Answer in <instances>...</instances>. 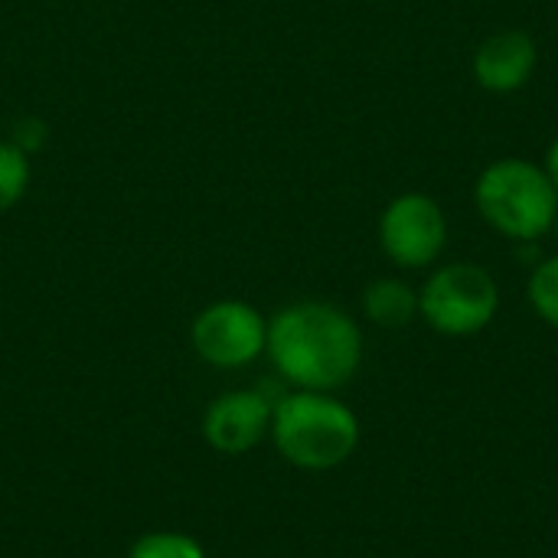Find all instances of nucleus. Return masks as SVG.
I'll use <instances>...</instances> for the list:
<instances>
[{
  "label": "nucleus",
  "instance_id": "nucleus-7",
  "mask_svg": "<svg viewBox=\"0 0 558 558\" xmlns=\"http://www.w3.org/2000/svg\"><path fill=\"white\" fill-rule=\"evenodd\" d=\"M271 409L258 389H235L219 396L203 415V438L219 454H245L271 432Z\"/></svg>",
  "mask_w": 558,
  "mask_h": 558
},
{
  "label": "nucleus",
  "instance_id": "nucleus-14",
  "mask_svg": "<svg viewBox=\"0 0 558 558\" xmlns=\"http://www.w3.org/2000/svg\"><path fill=\"white\" fill-rule=\"evenodd\" d=\"M553 232H556V239H558V216H556V226H553Z\"/></svg>",
  "mask_w": 558,
  "mask_h": 558
},
{
  "label": "nucleus",
  "instance_id": "nucleus-10",
  "mask_svg": "<svg viewBox=\"0 0 558 558\" xmlns=\"http://www.w3.org/2000/svg\"><path fill=\"white\" fill-rule=\"evenodd\" d=\"M29 180V150H23L16 141H0V216L10 213L26 196Z\"/></svg>",
  "mask_w": 558,
  "mask_h": 558
},
{
  "label": "nucleus",
  "instance_id": "nucleus-6",
  "mask_svg": "<svg viewBox=\"0 0 558 558\" xmlns=\"http://www.w3.org/2000/svg\"><path fill=\"white\" fill-rule=\"evenodd\" d=\"M448 242V219L425 193L396 196L379 216V245L399 268H428Z\"/></svg>",
  "mask_w": 558,
  "mask_h": 558
},
{
  "label": "nucleus",
  "instance_id": "nucleus-4",
  "mask_svg": "<svg viewBox=\"0 0 558 558\" xmlns=\"http://www.w3.org/2000/svg\"><path fill=\"white\" fill-rule=\"evenodd\" d=\"M500 307L494 275L471 262L441 265L418 291V317L445 337L481 333Z\"/></svg>",
  "mask_w": 558,
  "mask_h": 558
},
{
  "label": "nucleus",
  "instance_id": "nucleus-9",
  "mask_svg": "<svg viewBox=\"0 0 558 558\" xmlns=\"http://www.w3.org/2000/svg\"><path fill=\"white\" fill-rule=\"evenodd\" d=\"M363 311L373 324L399 330L418 317V294L399 278H379L363 291Z\"/></svg>",
  "mask_w": 558,
  "mask_h": 558
},
{
  "label": "nucleus",
  "instance_id": "nucleus-3",
  "mask_svg": "<svg viewBox=\"0 0 558 558\" xmlns=\"http://www.w3.org/2000/svg\"><path fill=\"white\" fill-rule=\"evenodd\" d=\"M474 203L484 222L513 242H536L553 232L558 216V190L546 167L520 157L490 163L474 186Z\"/></svg>",
  "mask_w": 558,
  "mask_h": 558
},
{
  "label": "nucleus",
  "instance_id": "nucleus-8",
  "mask_svg": "<svg viewBox=\"0 0 558 558\" xmlns=\"http://www.w3.org/2000/svg\"><path fill=\"white\" fill-rule=\"evenodd\" d=\"M539 52L530 33L523 29H504L484 39L474 52V78L497 95L517 92L530 82L536 72Z\"/></svg>",
  "mask_w": 558,
  "mask_h": 558
},
{
  "label": "nucleus",
  "instance_id": "nucleus-2",
  "mask_svg": "<svg viewBox=\"0 0 558 558\" xmlns=\"http://www.w3.org/2000/svg\"><path fill=\"white\" fill-rule=\"evenodd\" d=\"M278 454L301 471H333L360 448V418L333 392L294 389L271 409Z\"/></svg>",
  "mask_w": 558,
  "mask_h": 558
},
{
  "label": "nucleus",
  "instance_id": "nucleus-11",
  "mask_svg": "<svg viewBox=\"0 0 558 558\" xmlns=\"http://www.w3.org/2000/svg\"><path fill=\"white\" fill-rule=\"evenodd\" d=\"M128 558H206V549L183 533H147L131 546Z\"/></svg>",
  "mask_w": 558,
  "mask_h": 558
},
{
  "label": "nucleus",
  "instance_id": "nucleus-5",
  "mask_svg": "<svg viewBox=\"0 0 558 558\" xmlns=\"http://www.w3.org/2000/svg\"><path fill=\"white\" fill-rule=\"evenodd\" d=\"M196 356L216 369L252 366L268 347V317L248 301H216L203 307L190 327Z\"/></svg>",
  "mask_w": 558,
  "mask_h": 558
},
{
  "label": "nucleus",
  "instance_id": "nucleus-13",
  "mask_svg": "<svg viewBox=\"0 0 558 558\" xmlns=\"http://www.w3.org/2000/svg\"><path fill=\"white\" fill-rule=\"evenodd\" d=\"M546 173H549V180L556 183V190H558V137L553 141L549 154H546Z\"/></svg>",
  "mask_w": 558,
  "mask_h": 558
},
{
  "label": "nucleus",
  "instance_id": "nucleus-12",
  "mask_svg": "<svg viewBox=\"0 0 558 558\" xmlns=\"http://www.w3.org/2000/svg\"><path fill=\"white\" fill-rule=\"evenodd\" d=\"M530 304L549 327L558 330V255L536 265L530 278Z\"/></svg>",
  "mask_w": 558,
  "mask_h": 558
},
{
  "label": "nucleus",
  "instance_id": "nucleus-1",
  "mask_svg": "<svg viewBox=\"0 0 558 558\" xmlns=\"http://www.w3.org/2000/svg\"><path fill=\"white\" fill-rule=\"evenodd\" d=\"M265 353L291 389L337 392L360 373L363 330L330 301H294L268 320Z\"/></svg>",
  "mask_w": 558,
  "mask_h": 558
}]
</instances>
